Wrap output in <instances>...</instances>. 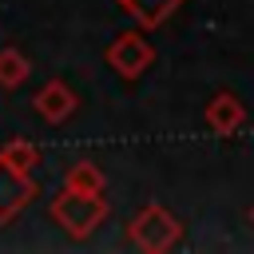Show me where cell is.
Returning a JSON list of instances; mask_svg holds the SVG:
<instances>
[{
    "instance_id": "1",
    "label": "cell",
    "mask_w": 254,
    "mask_h": 254,
    "mask_svg": "<svg viewBox=\"0 0 254 254\" xmlns=\"http://www.w3.org/2000/svg\"><path fill=\"white\" fill-rule=\"evenodd\" d=\"M52 222L67 234V238H87V234H95L99 226H103V218H107V198H103V190H71V187H64L56 198H52Z\"/></svg>"
},
{
    "instance_id": "2",
    "label": "cell",
    "mask_w": 254,
    "mask_h": 254,
    "mask_svg": "<svg viewBox=\"0 0 254 254\" xmlns=\"http://www.w3.org/2000/svg\"><path fill=\"white\" fill-rule=\"evenodd\" d=\"M131 242L139 246V250H147V254H167V250H175L179 246V238H183V222L167 210V206H159V202H147L135 218H131Z\"/></svg>"
},
{
    "instance_id": "3",
    "label": "cell",
    "mask_w": 254,
    "mask_h": 254,
    "mask_svg": "<svg viewBox=\"0 0 254 254\" xmlns=\"http://www.w3.org/2000/svg\"><path fill=\"white\" fill-rule=\"evenodd\" d=\"M155 60V48L139 36V32H123L107 44V64L123 75V79H139Z\"/></svg>"
},
{
    "instance_id": "4",
    "label": "cell",
    "mask_w": 254,
    "mask_h": 254,
    "mask_svg": "<svg viewBox=\"0 0 254 254\" xmlns=\"http://www.w3.org/2000/svg\"><path fill=\"white\" fill-rule=\"evenodd\" d=\"M32 198H36V179L24 175V171H16L0 155V226H8Z\"/></svg>"
},
{
    "instance_id": "5",
    "label": "cell",
    "mask_w": 254,
    "mask_h": 254,
    "mask_svg": "<svg viewBox=\"0 0 254 254\" xmlns=\"http://www.w3.org/2000/svg\"><path fill=\"white\" fill-rule=\"evenodd\" d=\"M36 111L48 119V123H64L71 111H75V91L64 83V79H52V83H44L40 91H36Z\"/></svg>"
},
{
    "instance_id": "6",
    "label": "cell",
    "mask_w": 254,
    "mask_h": 254,
    "mask_svg": "<svg viewBox=\"0 0 254 254\" xmlns=\"http://www.w3.org/2000/svg\"><path fill=\"white\" fill-rule=\"evenodd\" d=\"M202 115H206V127H210V131H218V135H234V131L242 127V119H246V107H242L238 95L218 91V95L206 103Z\"/></svg>"
},
{
    "instance_id": "7",
    "label": "cell",
    "mask_w": 254,
    "mask_h": 254,
    "mask_svg": "<svg viewBox=\"0 0 254 254\" xmlns=\"http://www.w3.org/2000/svg\"><path fill=\"white\" fill-rule=\"evenodd\" d=\"M179 4H183V0H123V8L135 16L139 28H159V24H167Z\"/></svg>"
},
{
    "instance_id": "8",
    "label": "cell",
    "mask_w": 254,
    "mask_h": 254,
    "mask_svg": "<svg viewBox=\"0 0 254 254\" xmlns=\"http://www.w3.org/2000/svg\"><path fill=\"white\" fill-rule=\"evenodd\" d=\"M28 71H32V64H28L24 52L0 48V87H20V83L28 79Z\"/></svg>"
},
{
    "instance_id": "9",
    "label": "cell",
    "mask_w": 254,
    "mask_h": 254,
    "mask_svg": "<svg viewBox=\"0 0 254 254\" xmlns=\"http://www.w3.org/2000/svg\"><path fill=\"white\" fill-rule=\"evenodd\" d=\"M0 155H4V159H8L16 171H24V175H32V171H36V163H40V151H36L28 139H12V143H8Z\"/></svg>"
},
{
    "instance_id": "10",
    "label": "cell",
    "mask_w": 254,
    "mask_h": 254,
    "mask_svg": "<svg viewBox=\"0 0 254 254\" xmlns=\"http://www.w3.org/2000/svg\"><path fill=\"white\" fill-rule=\"evenodd\" d=\"M64 187H71V190H103V171L95 163H75L67 171Z\"/></svg>"
},
{
    "instance_id": "11",
    "label": "cell",
    "mask_w": 254,
    "mask_h": 254,
    "mask_svg": "<svg viewBox=\"0 0 254 254\" xmlns=\"http://www.w3.org/2000/svg\"><path fill=\"white\" fill-rule=\"evenodd\" d=\"M250 218H254V210H250Z\"/></svg>"
},
{
    "instance_id": "12",
    "label": "cell",
    "mask_w": 254,
    "mask_h": 254,
    "mask_svg": "<svg viewBox=\"0 0 254 254\" xmlns=\"http://www.w3.org/2000/svg\"><path fill=\"white\" fill-rule=\"evenodd\" d=\"M119 4H123V0H119Z\"/></svg>"
}]
</instances>
